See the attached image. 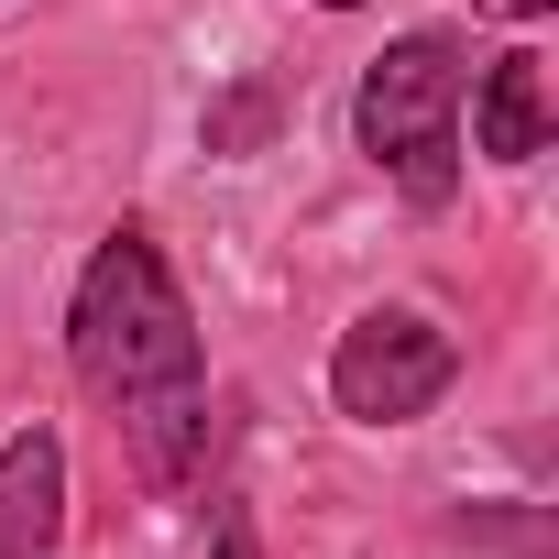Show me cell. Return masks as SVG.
<instances>
[{
  "mask_svg": "<svg viewBox=\"0 0 559 559\" xmlns=\"http://www.w3.org/2000/svg\"><path fill=\"white\" fill-rule=\"evenodd\" d=\"M319 12H362V0H319Z\"/></svg>",
  "mask_w": 559,
  "mask_h": 559,
  "instance_id": "9c48e42d",
  "label": "cell"
},
{
  "mask_svg": "<svg viewBox=\"0 0 559 559\" xmlns=\"http://www.w3.org/2000/svg\"><path fill=\"white\" fill-rule=\"evenodd\" d=\"M461 88H472V56L461 34H406L362 67V99H352V132L362 154L417 198V209H450L461 198Z\"/></svg>",
  "mask_w": 559,
  "mask_h": 559,
  "instance_id": "7a4b0ae2",
  "label": "cell"
},
{
  "mask_svg": "<svg viewBox=\"0 0 559 559\" xmlns=\"http://www.w3.org/2000/svg\"><path fill=\"white\" fill-rule=\"evenodd\" d=\"M493 23H537V12H559V0H483Z\"/></svg>",
  "mask_w": 559,
  "mask_h": 559,
  "instance_id": "ba28073f",
  "label": "cell"
},
{
  "mask_svg": "<svg viewBox=\"0 0 559 559\" xmlns=\"http://www.w3.org/2000/svg\"><path fill=\"white\" fill-rule=\"evenodd\" d=\"M67 362L78 384L110 406V428L132 439L143 483H187V461L209 450V352L187 319V286L165 274L154 230H110L78 274V308H67Z\"/></svg>",
  "mask_w": 559,
  "mask_h": 559,
  "instance_id": "6da1fadb",
  "label": "cell"
},
{
  "mask_svg": "<svg viewBox=\"0 0 559 559\" xmlns=\"http://www.w3.org/2000/svg\"><path fill=\"white\" fill-rule=\"evenodd\" d=\"M209 559H263V537H252V515H219V548Z\"/></svg>",
  "mask_w": 559,
  "mask_h": 559,
  "instance_id": "52a82bcc",
  "label": "cell"
},
{
  "mask_svg": "<svg viewBox=\"0 0 559 559\" xmlns=\"http://www.w3.org/2000/svg\"><path fill=\"white\" fill-rule=\"evenodd\" d=\"M274 132V88H230L219 110H209V154H252Z\"/></svg>",
  "mask_w": 559,
  "mask_h": 559,
  "instance_id": "8992f818",
  "label": "cell"
},
{
  "mask_svg": "<svg viewBox=\"0 0 559 559\" xmlns=\"http://www.w3.org/2000/svg\"><path fill=\"white\" fill-rule=\"evenodd\" d=\"M472 154H493V165L548 154V78H537V56H493L483 67V88H472Z\"/></svg>",
  "mask_w": 559,
  "mask_h": 559,
  "instance_id": "5b68a950",
  "label": "cell"
},
{
  "mask_svg": "<svg viewBox=\"0 0 559 559\" xmlns=\"http://www.w3.org/2000/svg\"><path fill=\"white\" fill-rule=\"evenodd\" d=\"M450 373H461V341H450L439 319H417V308H362V319L341 330V352H330V406L362 417V428H406V417H428V406L450 395Z\"/></svg>",
  "mask_w": 559,
  "mask_h": 559,
  "instance_id": "3957f363",
  "label": "cell"
},
{
  "mask_svg": "<svg viewBox=\"0 0 559 559\" xmlns=\"http://www.w3.org/2000/svg\"><path fill=\"white\" fill-rule=\"evenodd\" d=\"M67 537V439L12 428L0 439V559H56Z\"/></svg>",
  "mask_w": 559,
  "mask_h": 559,
  "instance_id": "277c9868",
  "label": "cell"
}]
</instances>
